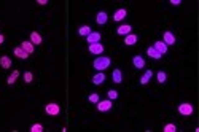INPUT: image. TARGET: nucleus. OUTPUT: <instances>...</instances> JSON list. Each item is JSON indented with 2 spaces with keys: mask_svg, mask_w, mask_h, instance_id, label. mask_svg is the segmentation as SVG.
Wrapping results in <instances>:
<instances>
[{
  "mask_svg": "<svg viewBox=\"0 0 199 132\" xmlns=\"http://www.w3.org/2000/svg\"><path fill=\"white\" fill-rule=\"evenodd\" d=\"M164 43L166 45H174L175 43V37L172 32H164Z\"/></svg>",
  "mask_w": 199,
  "mask_h": 132,
  "instance_id": "nucleus-10",
  "label": "nucleus"
},
{
  "mask_svg": "<svg viewBox=\"0 0 199 132\" xmlns=\"http://www.w3.org/2000/svg\"><path fill=\"white\" fill-rule=\"evenodd\" d=\"M37 3H38V5H46L48 2H46V0H38V2H37Z\"/></svg>",
  "mask_w": 199,
  "mask_h": 132,
  "instance_id": "nucleus-31",
  "label": "nucleus"
},
{
  "mask_svg": "<svg viewBox=\"0 0 199 132\" xmlns=\"http://www.w3.org/2000/svg\"><path fill=\"white\" fill-rule=\"evenodd\" d=\"M124 43L126 45H136L137 43V35H134V34H129V35H126V38H124Z\"/></svg>",
  "mask_w": 199,
  "mask_h": 132,
  "instance_id": "nucleus-14",
  "label": "nucleus"
},
{
  "mask_svg": "<svg viewBox=\"0 0 199 132\" xmlns=\"http://www.w3.org/2000/svg\"><path fill=\"white\" fill-rule=\"evenodd\" d=\"M104 80H105V75H104L102 72H99L97 75L92 76V83H94V84H102V83H104Z\"/></svg>",
  "mask_w": 199,
  "mask_h": 132,
  "instance_id": "nucleus-16",
  "label": "nucleus"
},
{
  "mask_svg": "<svg viewBox=\"0 0 199 132\" xmlns=\"http://www.w3.org/2000/svg\"><path fill=\"white\" fill-rule=\"evenodd\" d=\"M86 40H88L89 45H92V43H99V40H100V34H99V32H91V34L86 37Z\"/></svg>",
  "mask_w": 199,
  "mask_h": 132,
  "instance_id": "nucleus-6",
  "label": "nucleus"
},
{
  "mask_svg": "<svg viewBox=\"0 0 199 132\" xmlns=\"http://www.w3.org/2000/svg\"><path fill=\"white\" fill-rule=\"evenodd\" d=\"M30 42H32V45H40L42 43V37H40V34L32 32L30 34Z\"/></svg>",
  "mask_w": 199,
  "mask_h": 132,
  "instance_id": "nucleus-18",
  "label": "nucleus"
},
{
  "mask_svg": "<svg viewBox=\"0 0 199 132\" xmlns=\"http://www.w3.org/2000/svg\"><path fill=\"white\" fill-rule=\"evenodd\" d=\"M3 40H5V37H3V35H0V45L3 43Z\"/></svg>",
  "mask_w": 199,
  "mask_h": 132,
  "instance_id": "nucleus-32",
  "label": "nucleus"
},
{
  "mask_svg": "<svg viewBox=\"0 0 199 132\" xmlns=\"http://www.w3.org/2000/svg\"><path fill=\"white\" fill-rule=\"evenodd\" d=\"M15 54H16V57H19V59H27V57H29V54H27V52H25L21 46H16V48H15Z\"/></svg>",
  "mask_w": 199,
  "mask_h": 132,
  "instance_id": "nucleus-12",
  "label": "nucleus"
},
{
  "mask_svg": "<svg viewBox=\"0 0 199 132\" xmlns=\"http://www.w3.org/2000/svg\"><path fill=\"white\" fill-rule=\"evenodd\" d=\"M45 112H46L48 115H51V116H56V115H59L61 107H59L58 103H48L46 107H45Z\"/></svg>",
  "mask_w": 199,
  "mask_h": 132,
  "instance_id": "nucleus-2",
  "label": "nucleus"
},
{
  "mask_svg": "<svg viewBox=\"0 0 199 132\" xmlns=\"http://www.w3.org/2000/svg\"><path fill=\"white\" fill-rule=\"evenodd\" d=\"M124 18H126V10H123V8L118 10V11L115 13V16H113L115 21H121V19H124Z\"/></svg>",
  "mask_w": 199,
  "mask_h": 132,
  "instance_id": "nucleus-20",
  "label": "nucleus"
},
{
  "mask_svg": "<svg viewBox=\"0 0 199 132\" xmlns=\"http://www.w3.org/2000/svg\"><path fill=\"white\" fill-rule=\"evenodd\" d=\"M175 130H177L175 124H166L164 126V132H175Z\"/></svg>",
  "mask_w": 199,
  "mask_h": 132,
  "instance_id": "nucleus-25",
  "label": "nucleus"
},
{
  "mask_svg": "<svg viewBox=\"0 0 199 132\" xmlns=\"http://www.w3.org/2000/svg\"><path fill=\"white\" fill-rule=\"evenodd\" d=\"M21 48L27 52V54H32L34 52V45H32V42H22L21 43Z\"/></svg>",
  "mask_w": 199,
  "mask_h": 132,
  "instance_id": "nucleus-13",
  "label": "nucleus"
},
{
  "mask_svg": "<svg viewBox=\"0 0 199 132\" xmlns=\"http://www.w3.org/2000/svg\"><path fill=\"white\" fill-rule=\"evenodd\" d=\"M131 25H127V24H124V25H119V27H118V35H129L131 34Z\"/></svg>",
  "mask_w": 199,
  "mask_h": 132,
  "instance_id": "nucleus-11",
  "label": "nucleus"
},
{
  "mask_svg": "<svg viewBox=\"0 0 199 132\" xmlns=\"http://www.w3.org/2000/svg\"><path fill=\"white\" fill-rule=\"evenodd\" d=\"M32 80H34V75H32L30 72H25V73H24V81H25V83H30Z\"/></svg>",
  "mask_w": 199,
  "mask_h": 132,
  "instance_id": "nucleus-26",
  "label": "nucleus"
},
{
  "mask_svg": "<svg viewBox=\"0 0 199 132\" xmlns=\"http://www.w3.org/2000/svg\"><path fill=\"white\" fill-rule=\"evenodd\" d=\"M107 94H109V99H110V100H113V99H116V97H118V92H116V91H113V89H112V91H109Z\"/></svg>",
  "mask_w": 199,
  "mask_h": 132,
  "instance_id": "nucleus-28",
  "label": "nucleus"
},
{
  "mask_svg": "<svg viewBox=\"0 0 199 132\" xmlns=\"http://www.w3.org/2000/svg\"><path fill=\"white\" fill-rule=\"evenodd\" d=\"M151 76H153V72H151V70H147V72L142 75V78H140V84H147V83L150 81Z\"/></svg>",
  "mask_w": 199,
  "mask_h": 132,
  "instance_id": "nucleus-15",
  "label": "nucleus"
},
{
  "mask_svg": "<svg viewBox=\"0 0 199 132\" xmlns=\"http://www.w3.org/2000/svg\"><path fill=\"white\" fill-rule=\"evenodd\" d=\"M78 34L81 35V37H88V35L91 34V27H88V25H83V27L78 29Z\"/></svg>",
  "mask_w": 199,
  "mask_h": 132,
  "instance_id": "nucleus-22",
  "label": "nucleus"
},
{
  "mask_svg": "<svg viewBox=\"0 0 199 132\" xmlns=\"http://www.w3.org/2000/svg\"><path fill=\"white\" fill-rule=\"evenodd\" d=\"M112 108V100H99L97 102V110L99 112H109Z\"/></svg>",
  "mask_w": 199,
  "mask_h": 132,
  "instance_id": "nucleus-4",
  "label": "nucleus"
},
{
  "mask_svg": "<svg viewBox=\"0 0 199 132\" xmlns=\"http://www.w3.org/2000/svg\"><path fill=\"white\" fill-rule=\"evenodd\" d=\"M153 48L159 52V54H166V51H167V45L164 43V42H155V45H153Z\"/></svg>",
  "mask_w": 199,
  "mask_h": 132,
  "instance_id": "nucleus-5",
  "label": "nucleus"
},
{
  "mask_svg": "<svg viewBox=\"0 0 199 132\" xmlns=\"http://www.w3.org/2000/svg\"><path fill=\"white\" fill-rule=\"evenodd\" d=\"M107 19H109V16H107V13H105V11H99L97 13V16H96V22L97 24H105V22H107Z\"/></svg>",
  "mask_w": 199,
  "mask_h": 132,
  "instance_id": "nucleus-8",
  "label": "nucleus"
},
{
  "mask_svg": "<svg viewBox=\"0 0 199 132\" xmlns=\"http://www.w3.org/2000/svg\"><path fill=\"white\" fill-rule=\"evenodd\" d=\"M132 64L136 65V69H143L145 67V61L142 56H134V59H132Z\"/></svg>",
  "mask_w": 199,
  "mask_h": 132,
  "instance_id": "nucleus-9",
  "label": "nucleus"
},
{
  "mask_svg": "<svg viewBox=\"0 0 199 132\" xmlns=\"http://www.w3.org/2000/svg\"><path fill=\"white\" fill-rule=\"evenodd\" d=\"M102 51H104V46L100 43L89 45V52H92V54H102Z\"/></svg>",
  "mask_w": 199,
  "mask_h": 132,
  "instance_id": "nucleus-7",
  "label": "nucleus"
},
{
  "mask_svg": "<svg viewBox=\"0 0 199 132\" xmlns=\"http://www.w3.org/2000/svg\"><path fill=\"white\" fill-rule=\"evenodd\" d=\"M178 113L180 115H185V116L191 115L193 113V105H190V103H180L178 105Z\"/></svg>",
  "mask_w": 199,
  "mask_h": 132,
  "instance_id": "nucleus-3",
  "label": "nucleus"
},
{
  "mask_svg": "<svg viewBox=\"0 0 199 132\" xmlns=\"http://www.w3.org/2000/svg\"><path fill=\"white\" fill-rule=\"evenodd\" d=\"M166 78H167V75H166L164 72H158V81H159V83H164Z\"/></svg>",
  "mask_w": 199,
  "mask_h": 132,
  "instance_id": "nucleus-27",
  "label": "nucleus"
},
{
  "mask_svg": "<svg viewBox=\"0 0 199 132\" xmlns=\"http://www.w3.org/2000/svg\"><path fill=\"white\" fill-rule=\"evenodd\" d=\"M89 102L97 103V102H99V94H91V96H89Z\"/></svg>",
  "mask_w": 199,
  "mask_h": 132,
  "instance_id": "nucleus-29",
  "label": "nucleus"
},
{
  "mask_svg": "<svg viewBox=\"0 0 199 132\" xmlns=\"http://www.w3.org/2000/svg\"><path fill=\"white\" fill-rule=\"evenodd\" d=\"M110 57H107V56H99V57H96L94 59V62H92V67H94L96 70H105L107 67H110Z\"/></svg>",
  "mask_w": 199,
  "mask_h": 132,
  "instance_id": "nucleus-1",
  "label": "nucleus"
},
{
  "mask_svg": "<svg viewBox=\"0 0 199 132\" xmlns=\"http://www.w3.org/2000/svg\"><path fill=\"white\" fill-rule=\"evenodd\" d=\"M112 76H113V81H115V83H121V81H123V75H121V72H119L118 69L113 70V75H112Z\"/></svg>",
  "mask_w": 199,
  "mask_h": 132,
  "instance_id": "nucleus-21",
  "label": "nucleus"
},
{
  "mask_svg": "<svg viewBox=\"0 0 199 132\" xmlns=\"http://www.w3.org/2000/svg\"><path fill=\"white\" fill-rule=\"evenodd\" d=\"M0 65H2L3 69H10L11 67V59L8 56H2L0 57Z\"/></svg>",
  "mask_w": 199,
  "mask_h": 132,
  "instance_id": "nucleus-17",
  "label": "nucleus"
},
{
  "mask_svg": "<svg viewBox=\"0 0 199 132\" xmlns=\"http://www.w3.org/2000/svg\"><path fill=\"white\" fill-rule=\"evenodd\" d=\"M18 76H19V72H18V70H15V72H13V73H11V75L8 76L7 83H8V84H13V83L16 81V78H18Z\"/></svg>",
  "mask_w": 199,
  "mask_h": 132,
  "instance_id": "nucleus-23",
  "label": "nucleus"
},
{
  "mask_svg": "<svg viewBox=\"0 0 199 132\" xmlns=\"http://www.w3.org/2000/svg\"><path fill=\"white\" fill-rule=\"evenodd\" d=\"M170 3H172V5H175V7H177V5H180L182 2H180V0H170Z\"/></svg>",
  "mask_w": 199,
  "mask_h": 132,
  "instance_id": "nucleus-30",
  "label": "nucleus"
},
{
  "mask_svg": "<svg viewBox=\"0 0 199 132\" xmlns=\"http://www.w3.org/2000/svg\"><path fill=\"white\" fill-rule=\"evenodd\" d=\"M147 54H148L150 57H153V59H161V54H159V52H158L153 46H150V48L147 49Z\"/></svg>",
  "mask_w": 199,
  "mask_h": 132,
  "instance_id": "nucleus-19",
  "label": "nucleus"
},
{
  "mask_svg": "<svg viewBox=\"0 0 199 132\" xmlns=\"http://www.w3.org/2000/svg\"><path fill=\"white\" fill-rule=\"evenodd\" d=\"M42 130H43V126H42V124H38V123H37V124H34V126L30 127V132H42Z\"/></svg>",
  "mask_w": 199,
  "mask_h": 132,
  "instance_id": "nucleus-24",
  "label": "nucleus"
}]
</instances>
